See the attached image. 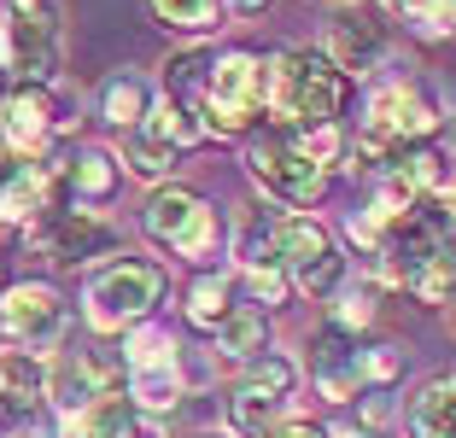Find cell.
Returning <instances> with one entry per match:
<instances>
[{"instance_id": "1", "label": "cell", "mask_w": 456, "mask_h": 438, "mask_svg": "<svg viewBox=\"0 0 456 438\" xmlns=\"http://www.w3.org/2000/svg\"><path fill=\"white\" fill-rule=\"evenodd\" d=\"M264 70H269V118H275V129H316V123L346 118L351 77L322 47H275V53H264Z\"/></svg>"}, {"instance_id": "2", "label": "cell", "mask_w": 456, "mask_h": 438, "mask_svg": "<svg viewBox=\"0 0 456 438\" xmlns=\"http://www.w3.org/2000/svg\"><path fill=\"white\" fill-rule=\"evenodd\" d=\"M170 298V269L159 257H106L100 269H88L82 287V321L100 339H129L134 328H147L159 316V304Z\"/></svg>"}, {"instance_id": "3", "label": "cell", "mask_w": 456, "mask_h": 438, "mask_svg": "<svg viewBox=\"0 0 456 438\" xmlns=\"http://www.w3.org/2000/svg\"><path fill=\"white\" fill-rule=\"evenodd\" d=\"M257 118H269V70L264 53L252 47H223L211 65V93L200 106L205 141H240L257 129Z\"/></svg>"}, {"instance_id": "4", "label": "cell", "mask_w": 456, "mask_h": 438, "mask_svg": "<svg viewBox=\"0 0 456 438\" xmlns=\"http://www.w3.org/2000/svg\"><path fill=\"white\" fill-rule=\"evenodd\" d=\"M246 175L257 182L264 205H287V211H310V205H322V193L334 187V170L316 158L298 152V141L287 129H257L246 141Z\"/></svg>"}, {"instance_id": "5", "label": "cell", "mask_w": 456, "mask_h": 438, "mask_svg": "<svg viewBox=\"0 0 456 438\" xmlns=\"http://www.w3.org/2000/svg\"><path fill=\"white\" fill-rule=\"evenodd\" d=\"M444 123L439 100H433L428 82L416 77H392L380 88H369V106H362V141L380 146V152H403V146L433 141Z\"/></svg>"}, {"instance_id": "6", "label": "cell", "mask_w": 456, "mask_h": 438, "mask_svg": "<svg viewBox=\"0 0 456 438\" xmlns=\"http://www.w3.org/2000/svg\"><path fill=\"white\" fill-rule=\"evenodd\" d=\"M141 228H147V239H159L164 252L188 257V264H205V257L216 252V239H223L216 205L205 199V193H193V187H182V182L152 187L147 211H141Z\"/></svg>"}, {"instance_id": "7", "label": "cell", "mask_w": 456, "mask_h": 438, "mask_svg": "<svg viewBox=\"0 0 456 438\" xmlns=\"http://www.w3.org/2000/svg\"><path fill=\"white\" fill-rule=\"evenodd\" d=\"M0 41H6V77L29 82V88H53L59 82L65 36H59V6L53 0H6Z\"/></svg>"}, {"instance_id": "8", "label": "cell", "mask_w": 456, "mask_h": 438, "mask_svg": "<svg viewBox=\"0 0 456 438\" xmlns=\"http://www.w3.org/2000/svg\"><path fill=\"white\" fill-rule=\"evenodd\" d=\"M328 59H334L346 77H375L392 53V29H387V12L369 6V0H334L322 12V41H316Z\"/></svg>"}, {"instance_id": "9", "label": "cell", "mask_w": 456, "mask_h": 438, "mask_svg": "<svg viewBox=\"0 0 456 438\" xmlns=\"http://www.w3.org/2000/svg\"><path fill=\"white\" fill-rule=\"evenodd\" d=\"M65 321H70V304L53 280L41 275H24L0 292V333L24 351H41V345H59L65 339Z\"/></svg>"}, {"instance_id": "10", "label": "cell", "mask_w": 456, "mask_h": 438, "mask_svg": "<svg viewBox=\"0 0 456 438\" xmlns=\"http://www.w3.org/2000/svg\"><path fill=\"white\" fill-rule=\"evenodd\" d=\"M29 246H41L59 269H100V257L118 246V228L100 211H70L65 205V211L41 216V223L29 228Z\"/></svg>"}, {"instance_id": "11", "label": "cell", "mask_w": 456, "mask_h": 438, "mask_svg": "<svg viewBox=\"0 0 456 438\" xmlns=\"http://www.w3.org/2000/svg\"><path fill=\"white\" fill-rule=\"evenodd\" d=\"M0 141L18 164H47L59 141V123H53V100L47 88H29V82H12L6 100H0Z\"/></svg>"}, {"instance_id": "12", "label": "cell", "mask_w": 456, "mask_h": 438, "mask_svg": "<svg viewBox=\"0 0 456 438\" xmlns=\"http://www.w3.org/2000/svg\"><path fill=\"white\" fill-rule=\"evenodd\" d=\"M123 158L111 152V146H77L65 158V199H70V211H88V205H111L123 193Z\"/></svg>"}, {"instance_id": "13", "label": "cell", "mask_w": 456, "mask_h": 438, "mask_svg": "<svg viewBox=\"0 0 456 438\" xmlns=\"http://www.w3.org/2000/svg\"><path fill=\"white\" fill-rule=\"evenodd\" d=\"M339 239L328 234L322 216H310V211H287L269 223V239H264V257H275V264L287 269V275H298V269H310L316 257H328Z\"/></svg>"}, {"instance_id": "14", "label": "cell", "mask_w": 456, "mask_h": 438, "mask_svg": "<svg viewBox=\"0 0 456 438\" xmlns=\"http://www.w3.org/2000/svg\"><path fill=\"white\" fill-rule=\"evenodd\" d=\"M47 403V357L24 345H0V415L18 421V415H36Z\"/></svg>"}, {"instance_id": "15", "label": "cell", "mask_w": 456, "mask_h": 438, "mask_svg": "<svg viewBox=\"0 0 456 438\" xmlns=\"http://www.w3.org/2000/svg\"><path fill=\"white\" fill-rule=\"evenodd\" d=\"M234 310H240L234 269H200V275L188 280V292H182V316H188V328H200V333H216Z\"/></svg>"}, {"instance_id": "16", "label": "cell", "mask_w": 456, "mask_h": 438, "mask_svg": "<svg viewBox=\"0 0 456 438\" xmlns=\"http://www.w3.org/2000/svg\"><path fill=\"white\" fill-rule=\"evenodd\" d=\"M403 426L416 438H456V369L433 374L410 392L403 403Z\"/></svg>"}, {"instance_id": "17", "label": "cell", "mask_w": 456, "mask_h": 438, "mask_svg": "<svg viewBox=\"0 0 456 438\" xmlns=\"http://www.w3.org/2000/svg\"><path fill=\"white\" fill-rule=\"evenodd\" d=\"M211 65H216L211 47H175V53L159 65L164 100H175V106L200 111V106H205V93H211Z\"/></svg>"}, {"instance_id": "18", "label": "cell", "mask_w": 456, "mask_h": 438, "mask_svg": "<svg viewBox=\"0 0 456 438\" xmlns=\"http://www.w3.org/2000/svg\"><path fill=\"white\" fill-rule=\"evenodd\" d=\"M152 100L159 93L147 88V82L134 77V70H118V77H106L100 82V93H94V111H100V123H111V129H141L147 123V111H152Z\"/></svg>"}, {"instance_id": "19", "label": "cell", "mask_w": 456, "mask_h": 438, "mask_svg": "<svg viewBox=\"0 0 456 438\" xmlns=\"http://www.w3.org/2000/svg\"><path fill=\"white\" fill-rule=\"evenodd\" d=\"M234 287H240V304L246 310H287L293 304V275H287L275 257H240V269H234Z\"/></svg>"}, {"instance_id": "20", "label": "cell", "mask_w": 456, "mask_h": 438, "mask_svg": "<svg viewBox=\"0 0 456 438\" xmlns=\"http://www.w3.org/2000/svg\"><path fill=\"white\" fill-rule=\"evenodd\" d=\"M118 158H123V170L134 175V182H152V187H164L175 175V164H182V152H175L170 141H159L152 129H129L118 141Z\"/></svg>"}, {"instance_id": "21", "label": "cell", "mask_w": 456, "mask_h": 438, "mask_svg": "<svg viewBox=\"0 0 456 438\" xmlns=\"http://www.w3.org/2000/svg\"><path fill=\"white\" fill-rule=\"evenodd\" d=\"M211 339H216V357H223V362L246 369V362H257V357L269 351V316H264V310H246V304H240L234 316L223 321V328L211 333Z\"/></svg>"}, {"instance_id": "22", "label": "cell", "mask_w": 456, "mask_h": 438, "mask_svg": "<svg viewBox=\"0 0 456 438\" xmlns=\"http://www.w3.org/2000/svg\"><path fill=\"white\" fill-rule=\"evenodd\" d=\"M147 12L159 18L170 36H182V41H205V36H216L223 29V0H147Z\"/></svg>"}, {"instance_id": "23", "label": "cell", "mask_w": 456, "mask_h": 438, "mask_svg": "<svg viewBox=\"0 0 456 438\" xmlns=\"http://www.w3.org/2000/svg\"><path fill=\"white\" fill-rule=\"evenodd\" d=\"M182 398H188L182 362H175V369H152V374H129V403H134V415H152V421H164V415H170Z\"/></svg>"}, {"instance_id": "24", "label": "cell", "mask_w": 456, "mask_h": 438, "mask_svg": "<svg viewBox=\"0 0 456 438\" xmlns=\"http://www.w3.org/2000/svg\"><path fill=\"white\" fill-rule=\"evenodd\" d=\"M328 304H334V310H328V328H339V333L357 339V333L380 316V287H375V280H346Z\"/></svg>"}, {"instance_id": "25", "label": "cell", "mask_w": 456, "mask_h": 438, "mask_svg": "<svg viewBox=\"0 0 456 438\" xmlns=\"http://www.w3.org/2000/svg\"><path fill=\"white\" fill-rule=\"evenodd\" d=\"M129 421H134L129 392H111V398L88 403L82 415H70L65 433H70V438H123V433H129Z\"/></svg>"}, {"instance_id": "26", "label": "cell", "mask_w": 456, "mask_h": 438, "mask_svg": "<svg viewBox=\"0 0 456 438\" xmlns=\"http://www.w3.org/2000/svg\"><path fill=\"white\" fill-rule=\"evenodd\" d=\"M141 129H152L159 141H170L175 152H193V146L205 141V123H200V111H188V106H175V100H152V111H147V123Z\"/></svg>"}, {"instance_id": "27", "label": "cell", "mask_w": 456, "mask_h": 438, "mask_svg": "<svg viewBox=\"0 0 456 438\" xmlns=\"http://www.w3.org/2000/svg\"><path fill=\"white\" fill-rule=\"evenodd\" d=\"M123 362H129V374H152V369H175V339L159 328V321H147V328H134L129 339H123Z\"/></svg>"}, {"instance_id": "28", "label": "cell", "mask_w": 456, "mask_h": 438, "mask_svg": "<svg viewBox=\"0 0 456 438\" xmlns=\"http://www.w3.org/2000/svg\"><path fill=\"white\" fill-rule=\"evenodd\" d=\"M281 403H287V398H269V392H246V385H228V421H234V433H257V438H264L275 421H287Z\"/></svg>"}, {"instance_id": "29", "label": "cell", "mask_w": 456, "mask_h": 438, "mask_svg": "<svg viewBox=\"0 0 456 438\" xmlns=\"http://www.w3.org/2000/svg\"><path fill=\"white\" fill-rule=\"evenodd\" d=\"M234 385H246V392H269V398H287L298 385V362L287 357V351H264L257 362H246L240 374H234Z\"/></svg>"}, {"instance_id": "30", "label": "cell", "mask_w": 456, "mask_h": 438, "mask_svg": "<svg viewBox=\"0 0 456 438\" xmlns=\"http://www.w3.org/2000/svg\"><path fill=\"white\" fill-rule=\"evenodd\" d=\"M339 287H346V252H339V246L328 257H316L310 269H298V275H293V292H298V298H310V304H328Z\"/></svg>"}, {"instance_id": "31", "label": "cell", "mask_w": 456, "mask_h": 438, "mask_svg": "<svg viewBox=\"0 0 456 438\" xmlns=\"http://www.w3.org/2000/svg\"><path fill=\"white\" fill-rule=\"evenodd\" d=\"M362 392H392L403 380V345H357Z\"/></svg>"}, {"instance_id": "32", "label": "cell", "mask_w": 456, "mask_h": 438, "mask_svg": "<svg viewBox=\"0 0 456 438\" xmlns=\"http://www.w3.org/2000/svg\"><path fill=\"white\" fill-rule=\"evenodd\" d=\"M410 292H416L421 304H444V310H451L456 304V246H444V252L410 280Z\"/></svg>"}, {"instance_id": "33", "label": "cell", "mask_w": 456, "mask_h": 438, "mask_svg": "<svg viewBox=\"0 0 456 438\" xmlns=\"http://www.w3.org/2000/svg\"><path fill=\"white\" fill-rule=\"evenodd\" d=\"M403 18H410V29L428 41H444L456 29V0H410L403 6Z\"/></svg>"}, {"instance_id": "34", "label": "cell", "mask_w": 456, "mask_h": 438, "mask_svg": "<svg viewBox=\"0 0 456 438\" xmlns=\"http://www.w3.org/2000/svg\"><path fill=\"white\" fill-rule=\"evenodd\" d=\"M264 438H328V433L316 421H305V415H287V421H275Z\"/></svg>"}, {"instance_id": "35", "label": "cell", "mask_w": 456, "mask_h": 438, "mask_svg": "<svg viewBox=\"0 0 456 438\" xmlns=\"http://www.w3.org/2000/svg\"><path fill=\"white\" fill-rule=\"evenodd\" d=\"M123 438H170V426H164V421H152V415H134Z\"/></svg>"}, {"instance_id": "36", "label": "cell", "mask_w": 456, "mask_h": 438, "mask_svg": "<svg viewBox=\"0 0 456 438\" xmlns=\"http://www.w3.org/2000/svg\"><path fill=\"white\" fill-rule=\"evenodd\" d=\"M223 6H228V12H240V18H264L275 0H223Z\"/></svg>"}, {"instance_id": "37", "label": "cell", "mask_w": 456, "mask_h": 438, "mask_svg": "<svg viewBox=\"0 0 456 438\" xmlns=\"http://www.w3.org/2000/svg\"><path fill=\"white\" fill-rule=\"evenodd\" d=\"M328 438H375V433H369V426L357 421V426H334V433H328Z\"/></svg>"}, {"instance_id": "38", "label": "cell", "mask_w": 456, "mask_h": 438, "mask_svg": "<svg viewBox=\"0 0 456 438\" xmlns=\"http://www.w3.org/2000/svg\"><path fill=\"white\" fill-rule=\"evenodd\" d=\"M193 438H240V433H228V426H205V433H193Z\"/></svg>"}, {"instance_id": "39", "label": "cell", "mask_w": 456, "mask_h": 438, "mask_svg": "<svg viewBox=\"0 0 456 438\" xmlns=\"http://www.w3.org/2000/svg\"><path fill=\"white\" fill-rule=\"evenodd\" d=\"M0 164H12V152H6V141H0Z\"/></svg>"}, {"instance_id": "40", "label": "cell", "mask_w": 456, "mask_h": 438, "mask_svg": "<svg viewBox=\"0 0 456 438\" xmlns=\"http://www.w3.org/2000/svg\"><path fill=\"white\" fill-rule=\"evenodd\" d=\"M451 328H456V304H451Z\"/></svg>"}, {"instance_id": "41", "label": "cell", "mask_w": 456, "mask_h": 438, "mask_svg": "<svg viewBox=\"0 0 456 438\" xmlns=\"http://www.w3.org/2000/svg\"><path fill=\"white\" fill-rule=\"evenodd\" d=\"M6 438H29V433H6Z\"/></svg>"}, {"instance_id": "42", "label": "cell", "mask_w": 456, "mask_h": 438, "mask_svg": "<svg viewBox=\"0 0 456 438\" xmlns=\"http://www.w3.org/2000/svg\"><path fill=\"white\" fill-rule=\"evenodd\" d=\"M392 6H410V0H392Z\"/></svg>"}, {"instance_id": "43", "label": "cell", "mask_w": 456, "mask_h": 438, "mask_svg": "<svg viewBox=\"0 0 456 438\" xmlns=\"http://www.w3.org/2000/svg\"><path fill=\"white\" fill-rule=\"evenodd\" d=\"M0 292H6V287H0Z\"/></svg>"}]
</instances>
